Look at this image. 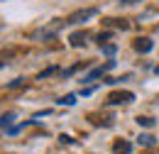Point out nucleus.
<instances>
[{
	"label": "nucleus",
	"instance_id": "nucleus-9",
	"mask_svg": "<svg viewBox=\"0 0 159 154\" xmlns=\"http://www.w3.org/2000/svg\"><path fill=\"white\" fill-rule=\"evenodd\" d=\"M137 122H139V125H144V127H152V125H154V120H152V117H142V115L137 117Z\"/></svg>",
	"mask_w": 159,
	"mask_h": 154
},
{
	"label": "nucleus",
	"instance_id": "nucleus-4",
	"mask_svg": "<svg viewBox=\"0 0 159 154\" xmlns=\"http://www.w3.org/2000/svg\"><path fill=\"white\" fill-rule=\"evenodd\" d=\"M137 52H142V54H147V52H152V39H147V37H139V39H135V44H132Z\"/></svg>",
	"mask_w": 159,
	"mask_h": 154
},
{
	"label": "nucleus",
	"instance_id": "nucleus-10",
	"mask_svg": "<svg viewBox=\"0 0 159 154\" xmlns=\"http://www.w3.org/2000/svg\"><path fill=\"white\" fill-rule=\"evenodd\" d=\"M103 52H105V54H115V44H108V47H103Z\"/></svg>",
	"mask_w": 159,
	"mask_h": 154
},
{
	"label": "nucleus",
	"instance_id": "nucleus-3",
	"mask_svg": "<svg viewBox=\"0 0 159 154\" xmlns=\"http://www.w3.org/2000/svg\"><path fill=\"white\" fill-rule=\"evenodd\" d=\"M113 66H115V61H108L105 66H96L93 71H88V74L83 76V83H88V81H96V78H100V76H105V74H108Z\"/></svg>",
	"mask_w": 159,
	"mask_h": 154
},
{
	"label": "nucleus",
	"instance_id": "nucleus-2",
	"mask_svg": "<svg viewBox=\"0 0 159 154\" xmlns=\"http://www.w3.org/2000/svg\"><path fill=\"white\" fill-rule=\"evenodd\" d=\"M132 100H135V93H130V91H115V93H110V96H108V103H110V105L132 103Z\"/></svg>",
	"mask_w": 159,
	"mask_h": 154
},
{
	"label": "nucleus",
	"instance_id": "nucleus-5",
	"mask_svg": "<svg viewBox=\"0 0 159 154\" xmlns=\"http://www.w3.org/2000/svg\"><path fill=\"white\" fill-rule=\"evenodd\" d=\"M86 39H88V34H86V32H74V34L69 37V42H71L74 47H83V44H86Z\"/></svg>",
	"mask_w": 159,
	"mask_h": 154
},
{
	"label": "nucleus",
	"instance_id": "nucleus-6",
	"mask_svg": "<svg viewBox=\"0 0 159 154\" xmlns=\"http://www.w3.org/2000/svg\"><path fill=\"white\" fill-rule=\"evenodd\" d=\"M113 152L115 154H130L132 152V144H130V142H115V144H113Z\"/></svg>",
	"mask_w": 159,
	"mask_h": 154
},
{
	"label": "nucleus",
	"instance_id": "nucleus-1",
	"mask_svg": "<svg viewBox=\"0 0 159 154\" xmlns=\"http://www.w3.org/2000/svg\"><path fill=\"white\" fill-rule=\"evenodd\" d=\"M93 15H98V7H86V10H79V12L69 15L66 25H79V22H86V20L93 17Z\"/></svg>",
	"mask_w": 159,
	"mask_h": 154
},
{
	"label": "nucleus",
	"instance_id": "nucleus-11",
	"mask_svg": "<svg viewBox=\"0 0 159 154\" xmlns=\"http://www.w3.org/2000/svg\"><path fill=\"white\" fill-rule=\"evenodd\" d=\"M154 71H157V74H159V66H157V69H154Z\"/></svg>",
	"mask_w": 159,
	"mask_h": 154
},
{
	"label": "nucleus",
	"instance_id": "nucleus-7",
	"mask_svg": "<svg viewBox=\"0 0 159 154\" xmlns=\"http://www.w3.org/2000/svg\"><path fill=\"white\" fill-rule=\"evenodd\" d=\"M137 142L142 144V147H154V144H157V139H154L152 135H139Z\"/></svg>",
	"mask_w": 159,
	"mask_h": 154
},
{
	"label": "nucleus",
	"instance_id": "nucleus-8",
	"mask_svg": "<svg viewBox=\"0 0 159 154\" xmlns=\"http://www.w3.org/2000/svg\"><path fill=\"white\" fill-rule=\"evenodd\" d=\"M59 103H61V105H74V103H76V96H74V93H69V96L61 98Z\"/></svg>",
	"mask_w": 159,
	"mask_h": 154
}]
</instances>
